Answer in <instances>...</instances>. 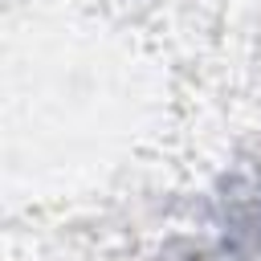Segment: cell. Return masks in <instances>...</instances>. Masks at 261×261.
Instances as JSON below:
<instances>
[{"mask_svg":"<svg viewBox=\"0 0 261 261\" xmlns=\"http://www.w3.org/2000/svg\"><path fill=\"white\" fill-rule=\"evenodd\" d=\"M220 261H261V167L237 171L220 192Z\"/></svg>","mask_w":261,"mask_h":261,"instance_id":"obj_1","label":"cell"}]
</instances>
